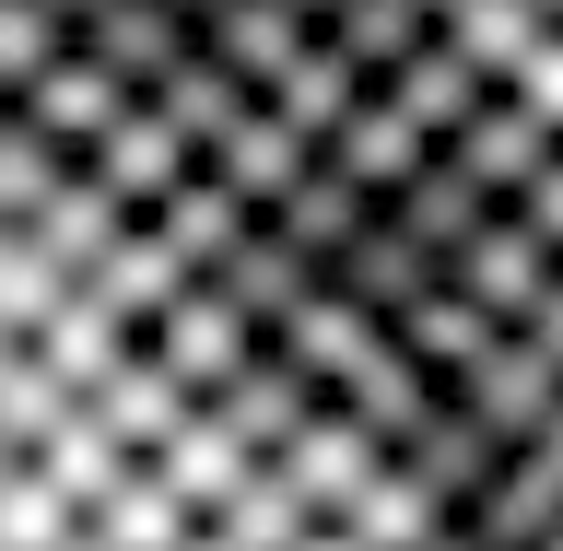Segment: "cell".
I'll use <instances>...</instances> for the list:
<instances>
[{"label":"cell","mask_w":563,"mask_h":551,"mask_svg":"<svg viewBox=\"0 0 563 551\" xmlns=\"http://www.w3.org/2000/svg\"><path fill=\"white\" fill-rule=\"evenodd\" d=\"M176 282H188V258H176V246L153 235V223H141V211H130V223H118V235L95 246V258H82V294H95V306H118L130 329H141L153 306H165Z\"/></svg>","instance_id":"cell-18"},{"label":"cell","mask_w":563,"mask_h":551,"mask_svg":"<svg viewBox=\"0 0 563 551\" xmlns=\"http://www.w3.org/2000/svg\"><path fill=\"white\" fill-rule=\"evenodd\" d=\"M517 95H528V106H540V118H552V130H563V24L540 35V47H528V70H517Z\"/></svg>","instance_id":"cell-38"},{"label":"cell","mask_w":563,"mask_h":551,"mask_svg":"<svg viewBox=\"0 0 563 551\" xmlns=\"http://www.w3.org/2000/svg\"><path fill=\"white\" fill-rule=\"evenodd\" d=\"M59 294H70V271H59V258H47V246L24 235V223H0V329L24 341V329H35L47 306H59Z\"/></svg>","instance_id":"cell-34"},{"label":"cell","mask_w":563,"mask_h":551,"mask_svg":"<svg viewBox=\"0 0 563 551\" xmlns=\"http://www.w3.org/2000/svg\"><path fill=\"white\" fill-rule=\"evenodd\" d=\"M282 551H364V540H352L341 517H306V528H294V540H282Z\"/></svg>","instance_id":"cell-40"},{"label":"cell","mask_w":563,"mask_h":551,"mask_svg":"<svg viewBox=\"0 0 563 551\" xmlns=\"http://www.w3.org/2000/svg\"><path fill=\"white\" fill-rule=\"evenodd\" d=\"M294 12H306V24H329V12H341V0H294Z\"/></svg>","instance_id":"cell-44"},{"label":"cell","mask_w":563,"mask_h":551,"mask_svg":"<svg viewBox=\"0 0 563 551\" xmlns=\"http://www.w3.org/2000/svg\"><path fill=\"white\" fill-rule=\"evenodd\" d=\"M317 35H329V47H341V59L364 70V82H376V70H387V59H399V47L422 35V12H411V0H341V12H329Z\"/></svg>","instance_id":"cell-35"},{"label":"cell","mask_w":563,"mask_h":551,"mask_svg":"<svg viewBox=\"0 0 563 551\" xmlns=\"http://www.w3.org/2000/svg\"><path fill=\"white\" fill-rule=\"evenodd\" d=\"M329 517H341V528H352V540H364V551H422V540H434V528L457 517V505H446V493H434V482H422L411 458H376V470H364V482H352L341 505H329Z\"/></svg>","instance_id":"cell-12"},{"label":"cell","mask_w":563,"mask_h":551,"mask_svg":"<svg viewBox=\"0 0 563 551\" xmlns=\"http://www.w3.org/2000/svg\"><path fill=\"white\" fill-rule=\"evenodd\" d=\"M211 282H223V294H235L246 317H271V306H294V294L317 282V258H306L294 235H271V223H246V235L223 246V258H211Z\"/></svg>","instance_id":"cell-28"},{"label":"cell","mask_w":563,"mask_h":551,"mask_svg":"<svg viewBox=\"0 0 563 551\" xmlns=\"http://www.w3.org/2000/svg\"><path fill=\"white\" fill-rule=\"evenodd\" d=\"M24 458H35V470H47V482H59V493H70V505H95V493H106V482H118V458H130V447H118V434H106V422H95V411H82V399H70V411H59V422H47V434H35V447H24Z\"/></svg>","instance_id":"cell-31"},{"label":"cell","mask_w":563,"mask_h":551,"mask_svg":"<svg viewBox=\"0 0 563 551\" xmlns=\"http://www.w3.org/2000/svg\"><path fill=\"white\" fill-rule=\"evenodd\" d=\"M82 411H95V422H106V434H118L130 458H153V447L176 434V422L200 411V399H188V387H176L165 364H153V341H130V352H118V364H106L95 387H82Z\"/></svg>","instance_id":"cell-11"},{"label":"cell","mask_w":563,"mask_h":551,"mask_svg":"<svg viewBox=\"0 0 563 551\" xmlns=\"http://www.w3.org/2000/svg\"><path fill=\"white\" fill-rule=\"evenodd\" d=\"M457 517H470V540H482V551H540V540L563 528V458L540 447V434L505 447L482 482L457 493Z\"/></svg>","instance_id":"cell-3"},{"label":"cell","mask_w":563,"mask_h":551,"mask_svg":"<svg viewBox=\"0 0 563 551\" xmlns=\"http://www.w3.org/2000/svg\"><path fill=\"white\" fill-rule=\"evenodd\" d=\"M376 329H387V317H376V306H352L341 282H306L294 306H271V317H258V341H271L282 364H306L317 387H341V364L376 341Z\"/></svg>","instance_id":"cell-9"},{"label":"cell","mask_w":563,"mask_h":551,"mask_svg":"<svg viewBox=\"0 0 563 551\" xmlns=\"http://www.w3.org/2000/svg\"><path fill=\"white\" fill-rule=\"evenodd\" d=\"M0 352H12V329H0Z\"/></svg>","instance_id":"cell-51"},{"label":"cell","mask_w":563,"mask_h":551,"mask_svg":"<svg viewBox=\"0 0 563 551\" xmlns=\"http://www.w3.org/2000/svg\"><path fill=\"white\" fill-rule=\"evenodd\" d=\"M422 551H482V540H470V517H446V528H434Z\"/></svg>","instance_id":"cell-41"},{"label":"cell","mask_w":563,"mask_h":551,"mask_svg":"<svg viewBox=\"0 0 563 551\" xmlns=\"http://www.w3.org/2000/svg\"><path fill=\"white\" fill-rule=\"evenodd\" d=\"M399 458H411L422 482H434V493H446V505H457V493L482 482V470H493V458H505V447H493L482 422H470V411H457V399H446V411L422 422V434H411V447H399Z\"/></svg>","instance_id":"cell-33"},{"label":"cell","mask_w":563,"mask_h":551,"mask_svg":"<svg viewBox=\"0 0 563 551\" xmlns=\"http://www.w3.org/2000/svg\"><path fill=\"white\" fill-rule=\"evenodd\" d=\"M352 95H364V70H352L341 47H329V35H306V47L282 59V82H271V106H282V118H294L306 141H329V118H341Z\"/></svg>","instance_id":"cell-30"},{"label":"cell","mask_w":563,"mask_h":551,"mask_svg":"<svg viewBox=\"0 0 563 551\" xmlns=\"http://www.w3.org/2000/svg\"><path fill=\"white\" fill-rule=\"evenodd\" d=\"M376 200L399 211V223H411L422 246H457V235H470V223H482V211H493V188H482V176H470V165H457L446 141H434V153H422V165L399 176V188H376Z\"/></svg>","instance_id":"cell-23"},{"label":"cell","mask_w":563,"mask_h":551,"mask_svg":"<svg viewBox=\"0 0 563 551\" xmlns=\"http://www.w3.org/2000/svg\"><path fill=\"white\" fill-rule=\"evenodd\" d=\"M141 341H153V364H165V376L188 387V399H211V387L235 376L246 352H258V317H246V306H235V294H223L211 271H188V282L165 294V306L141 317Z\"/></svg>","instance_id":"cell-2"},{"label":"cell","mask_w":563,"mask_h":551,"mask_svg":"<svg viewBox=\"0 0 563 551\" xmlns=\"http://www.w3.org/2000/svg\"><path fill=\"white\" fill-rule=\"evenodd\" d=\"M540 551H563V528H552V540H540Z\"/></svg>","instance_id":"cell-50"},{"label":"cell","mask_w":563,"mask_h":551,"mask_svg":"<svg viewBox=\"0 0 563 551\" xmlns=\"http://www.w3.org/2000/svg\"><path fill=\"white\" fill-rule=\"evenodd\" d=\"M70 528H82V505H70L35 458H12V470H0V551H59Z\"/></svg>","instance_id":"cell-32"},{"label":"cell","mask_w":563,"mask_h":551,"mask_svg":"<svg viewBox=\"0 0 563 551\" xmlns=\"http://www.w3.org/2000/svg\"><path fill=\"white\" fill-rule=\"evenodd\" d=\"M70 47L106 59L130 95H153V70L188 47V12H176V0H82V12H70Z\"/></svg>","instance_id":"cell-10"},{"label":"cell","mask_w":563,"mask_h":551,"mask_svg":"<svg viewBox=\"0 0 563 551\" xmlns=\"http://www.w3.org/2000/svg\"><path fill=\"white\" fill-rule=\"evenodd\" d=\"M141 223H153V235H165L176 258H188V271H211V258H223V246H235L246 223H258V200H246V188H223L211 165H188V176L165 188V200L141 211Z\"/></svg>","instance_id":"cell-16"},{"label":"cell","mask_w":563,"mask_h":551,"mask_svg":"<svg viewBox=\"0 0 563 551\" xmlns=\"http://www.w3.org/2000/svg\"><path fill=\"white\" fill-rule=\"evenodd\" d=\"M130 341H141V329H130V317H118V306H95L82 282H70L59 306H47V317H35V329H24V352H35V364H47V376H59V387H95V376H106V364H118V352H130Z\"/></svg>","instance_id":"cell-17"},{"label":"cell","mask_w":563,"mask_h":551,"mask_svg":"<svg viewBox=\"0 0 563 551\" xmlns=\"http://www.w3.org/2000/svg\"><path fill=\"white\" fill-rule=\"evenodd\" d=\"M540 12H552V24H563V0H540Z\"/></svg>","instance_id":"cell-49"},{"label":"cell","mask_w":563,"mask_h":551,"mask_svg":"<svg viewBox=\"0 0 563 551\" xmlns=\"http://www.w3.org/2000/svg\"><path fill=\"white\" fill-rule=\"evenodd\" d=\"M434 35H446L482 82H517L528 47L552 35V12H540V0H446V12H434Z\"/></svg>","instance_id":"cell-20"},{"label":"cell","mask_w":563,"mask_h":551,"mask_svg":"<svg viewBox=\"0 0 563 551\" xmlns=\"http://www.w3.org/2000/svg\"><path fill=\"white\" fill-rule=\"evenodd\" d=\"M517 329H540V352L563 364V258L540 271V294H528V317H517Z\"/></svg>","instance_id":"cell-39"},{"label":"cell","mask_w":563,"mask_h":551,"mask_svg":"<svg viewBox=\"0 0 563 551\" xmlns=\"http://www.w3.org/2000/svg\"><path fill=\"white\" fill-rule=\"evenodd\" d=\"M246 458H258V447H246L235 422H223V411H211V399H200V411L176 422L165 447H153V470H165V482H176V493H188V505H200V517H211V505H223V493L246 482Z\"/></svg>","instance_id":"cell-26"},{"label":"cell","mask_w":563,"mask_h":551,"mask_svg":"<svg viewBox=\"0 0 563 551\" xmlns=\"http://www.w3.org/2000/svg\"><path fill=\"white\" fill-rule=\"evenodd\" d=\"M176 12H188V35H200V24H211V12H223V0H176Z\"/></svg>","instance_id":"cell-43"},{"label":"cell","mask_w":563,"mask_h":551,"mask_svg":"<svg viewBox=\"0 0 563 551\" xmlns=\"http://www.w3.org/2000/svg\"><path fill=\"white\" fill-rule=\"evenodd\" d=\"M271 458H282V470H294V493H306L317 517H329V505H341V493H352V482H364V470H376V458H387V447H376V434H364V422H352V411H341V399H317V411H306V422H294V434H282V447H271Z\"/></svg>","instance_id":"cell-15"},{"label":"cell","mask_w":563,"mask_h":551,"mask_svg":"<svg viewBox=\"0 0 563 551\" xmlns=\"http://www.w3.org/2000/svg\"><path fill=\"white\" fill-rule=\"evenodd\" d=\"M364 211H376V188H364V176H341L329 153H306V165H294L271 200H258V223H271V235H294L306 258H329V246L364 223Z\"/></svg>","instance_id":"cell-13"},{"label":"cell","mask_w":563,"mask_h":551,"mask_svg":"<svg viewBox=\"0 0 563 551\" xmlns=\"http://www.w3.org/2000/svg\"><path fill=\"white\" fill-rule=\"evenodd\" d=\"M446 399L482 422L493 447H528V434L552 422V399H563V364L540 352V329H517V317H505V329H493V341L446 376Z\"/></svg>","instance_id":"cell-1"},{"label":"cell","mask_w":563,"mask_h":551,"mask_svg":"<svg viewBox=\"0 0 563 551\" xmlns=\"http://www.w3.org/2000/svg\"><path fill=\"white\" fill-rule=\"evenodd\" d=\"M306 35H317V24L294 12V0H223V12L200 24V47H211L223 70H235L246 95H271V82H282V59H294Z\"/></svg>","instance_id":"cell-19"},{"label":"cell","mask_w":563,"mask_h":551,"mask_svg":"<svg viewBox=\"0 0 563 551\" xmlns=\"http://www.w3.org/2000/svg\"><path fill=\"white\" fill-rule=\"evenodd\" d=\"M540 271H552V246L528 235V223H517L505 200H493L482 223H470V235L446 246V282L470 294V306H493V317H528V294H540Z\"/></svg>","instance_id":"cell-8"},{"label":"cell","mask_w":563,"mask_h":551,"mask_svg":"<svg viewBox=\"0 0 563 551\" xmlns=\"http://www.w3.org/2000/svg\"><path fill=\"white\" fill-rule=\"evenodd\" d=\"M306 517H317V505L294 493V470H282V458H246V482L223 493V505H211V528H223L235 551H282Z\"/></svg>","instance_id":"cell-29"},{"label":"cell","mask_w":563,"mask_h":551,"mask_svg":"<svg viewBox=\"0 0 563 551\" xmlns=\"http://www.w3.org/2000/svg\"><path fill=\"white\" fill-rule=\"evenodd\" d=\"M47 12H59V24H70V12H82V0H47Z\"/></svg>","instance_id":"cell-48"},{"label":"cell","mask_w":563,"mask_h":551,"mask_svg":"<svg viewBox=\"0 0 563 551\" xmlns=\"http://www.w3.org/2000/svg\"><path fill=\"white\" fill-rule=\"evenodd\" d=\"M188 517H200V505H188L153 458H118V482L82 505V528H95L106 551H176V540H188Z\"/></svg>","instance_id":"cell-14"},{"label":"cell","mask_w":563,"mask_h":551,"mask_svg":"<svg viewBox=\"0 0 563 551\" xmlns=\"http://www.w3.org/2000/svg\"><path fill=\"white\" fill-rule=\"evenodd\" d=\"M70 165H82V153H70L59 130H35L24 106L0 95V223H35V211H47V188H59Z\"/></svg>","instance_id":"cell-27"},{"label":"cell","mask_w":563,"mask_h":551,"mask_svg":"<svg viewBox=\"0 0 563 551\" xmlns=\"http://www.w3.org/2000/svg\"><path fill=\"white\" fill-rule=\"evenodd\" d=\"M59 551H106V540H95V528H70V540H59Z\"/></svg>","instance_id":"cell-45"},{"label":"cell","mask_w":563,"mask_h":551,"mask_svg":"<svg viewBox=\"0 0 563 551\" xmlns=\"http://www.w3.org/2000/svg\"><path fill=\"white\" fill-rule=\"evenodd\" d=\"M493 329H505V317H493V306H470L457 282H422L411 306L387 317V341L411 352V364H434V376H457V364H470V352H482Z\"/></svg>","instance_id":"cell-25"},{"label":"cell","mask_w":563,"mask_h":551,"mask_svg":"<svg viewBox=\"0 0 563 551\" xmlns=\"http://www.w3.org/2000/svg\"><path fill=\"white\" fill-rule=\"evenodd\" d=\"M411 12H422V24H434V12H446V0H411Z\"/></svg>","instance_id":"cell-46"},{"label":"cell","mask_w":563,"mask_h":551,"mask_svg":"<svg viewBox=\"0 0 563 551\" xmlns=\"http://www.w3.org/2000/svg\"><path fill=\"white\" fill-rule=\"evenodd\" d=\"M329 399H341V411L364 422V434H376L387 458H399V447L422 434V422L446 411V376H434V364H411V352H399V341L376 329V341H364V352L341 364V387H329Z\"/></svg>","instance_id":"cell-6"},{"label":"cell","mask_w":563,"mask_h":551,"mask_svg":"<svg viewBox=\"0 0 563 551\" xmlns=\"http://www.w3.org/2000/svg\"><path fill=\"white\" fill-rule=\"evenodd\" d=\"M317 282H341L352 306H376V317H399L422 294V282H446V246H422L411 223H399V211H364V223H352L341 246H329V258H317Z\"/></svg>","instance_id":"cell-5"},{"label":"cell","mask_w":563,"mask_h":551,"mask_svg":"<svg viewBox=\"0 0 563 551\" xmlns=\"http://www.w3.org/2000/svg\"><path fill=\"white\" fill-rule=\"evenodd\" d=\"M176 551H235V540H223L211 517H188V540H176Z\"/></svg>","instance_id":"cell-42"},{"label":"cell","mask_w":563,"mask_h":551,"mask_svg":"<svg viewBox=\"0 0 563 551\" xmlns=\"http://www.w3.org/2000/svg\"><path fill=\"white\" fill-rule=\"evenodd\" d=\"M552 141H563V130H552V118H540V106L517 95V82H482V95L457 106L446 153H457V165H470V176H482L493 200H505V188H517V176L540 165V153H552Z\"/></svg>","instance_id":"cell-7"},{"label":"cell","mask_w":563,"mask_h":551,"mask_svg":"<svg viewBox=\"0 0 563 551\" xmlns=\"http://www.w3.org/2000/svg\"><path fill=\"white\" fill-rule=\"evenodd\" d=\"M306 153H317V141H306V130H294V118H282V106H271V95L246 106L235 130H211V141H200V165H211V176H223V188H246V200H271L282 176L306 165Z\"/></svg>","instance_id":"cell-22"},{"label":"cell","mask_w":563,"mask_h":551,"mask_svg":"<svg viewBox=\"0 0 563 551\" xmlns=\"http://www.w3.org/2000/svg\"><path fill=\"white\" fill-rule=\"evenodd\" d=\"M70 399H82V387H59V376H47V364H35L24 341L0 352V434H12V447H35V434H47V422H59Z\"/></svg>","instance_id":"cell-36"},{"label":"cell","mask_w":563,"mask_h":551,"mask_svg":"<svg viewBox=\"0 0 563 551\" xmlns=\"http://www.w3.org/2000/svg\"><path fill=\"white\" fill-rule=\"evenodd\" d=\"M12 458H24V447H12V434H0V470H12Z\"/></svg>","instance_id":"cell-47"},{"label":"cell","mask_w":563,"mask_h":551,"mask_svg":"<svg viewBox=\"0 0 563 551\" xmlns=\"http://www.w3.org/2000/svg\"><path fill=\"white\" fill-rule=\"evenodd\" d=\"M376 82H387V106H399V118H411V130H434V141L457 130V106L482 95V70L457 59V47H446V35H434V24H422L411 47H399V59L376 70Z\"/></svg>","instance_id":"cell-21"},{"label":"cell","mask_w":563,"mask_h":551,"mask_svg":"<svg viewBox=\"0 0 563 551\" xmlns=\"http://www.w3.org/2000/svg\"><path fill=\"white\" fill-rule=\"evenodd\" d=\"M188 165H200V141L176 130V118H165L153 95H118V106H106V130L82 141V176H106V188H118L130 211H153V200H165V188H176Z\"/></svg>","instance_id":"cell-4"},{"label":"cell","mask_w":563,"mask_h":551,"mask_svg":"<svg viewBox=\"0 0 563 551\" xmlns=\"http://www.w3.org/2000/svg\"><path fill=\"white\" fill-rule=\"evenodd\" d=\"M59 12H47V0H0V95H24V82H35V70H47V59H59Z\"/></svg>","instance_id":"cell-37"},{"label":"cell","mask_w":563,"mask_h":551,"mask_svg":"<svg viewBox=\"0 0 563 551\" xmlns=\"http://www.w3.org/2000/svg\"><path fill=\"white\" fill-rule=\"evenodd\" d=\"M118 95H130V82H118V70H106V59H82V47H70V35H59V59L35 70V82H24V95H12V106H24L35 130H59L70 153H82V141L106 130V106H118Z\"/></svg>","instance_id":"cell-24"}]
</instances>
